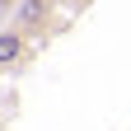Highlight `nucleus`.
Segmentation results:
<instances>
[{"mask_svg":"<svg viewBox=\"0 0 131 131\" xmlns=\"http://www.w3.org/2000/svg\"><path fill=\"white\" fill-rule=\"evenodd\" d=\"M52 9H56V0H19L9 19H14V28L38 33V28H47V24H52Z\"/></svg>","mask_w":131,"mask_h":131,"instance_id":"obj_1","label":"nucleus"},{"mask_svg":"<svg viewBox=\"0 0 131 131\" xmlns=\"http://www.w3.org/2000/svg\"><path fill=\"white\" fill-rule=\"evenodd\" d=\"M28 56V33L24 28H0V70H9V66H19Z\"/></svg>","mask_w":131,"mask_h":131,"instance_id":"obj_2","label":"nucleus"}]
</instances>
